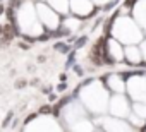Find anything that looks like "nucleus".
Wrapping results in <instances>:
<instances>
[{
	"instance_id": "nucleus-3",
	"label": "nucleus",
	"mask_w": 146,
	"mask_h": 132,
	"mask_svg": "<svg viewBox=\"0 0 146 132\" xmlns=\"http://www.w3.org/2000/svg\"><path fill=\"white\" fill-rule=\"evenodd\" d=\"M26 84H28V82H26V81H24V79H19V81H17V82H16V84H14V86H16V88H17V89H21V88H24V86H26Z\"/></svg>"
},
{
	"instance_id": "nucleus-4",
	"label": "nucleus",
	"mask_w": 146,
	"mask_h": 132,
	"mask_svg": "<svg viewBox=\"0 0 146 132\" xmlns=\"http://www.w3.org/2000/svg\"><path fill=\"white\" fill-rule=\"evenodd\" d=\"M41 113H50V106L46 105V106H41V110H40Z\"/></svg>"
},
{
	"instance_id": "nucleus-2",
	"label": "nucleus",
	"mask_w": 146,
	"mask_h": 132,
	"mask_svg": "<svg viewBox=\"0 0 146 132\" xmlns=\"http://www.w3.org/2000/svg\"><path fill=\"white\" fill-rule=\"evenodd\" d=\"M86 41H88V38H86V36H83V38H79V41H76V43H74V46H76V48H79V46H83Z\"/></svg>"
},
{
	"instance_id": "nucleus-1",
	"label": "nucleus",
	"mask_w": 146,
	"mask_h": 132,
	"mask_svg": "<svg viewBox=\"0 0 146 132\" xmlns=\"http://www.w3.org/2000/svg\"><path fill=\"white\" fill-rule=\"evenodd\" d=\"M55 50L57 51H62V53H67L69 51V46L65 43H55Z\"/></svg>"
},
{
	"instance_id": "nucleus-5",
	"label": "nucleus",
	"mask_w": 146,
	"mask_h": 132,
	"mask_svg": "<svg viewBox=\"0 0 146 132\" xmlns=\"http://www.w3.org/2000/svg\"><path fill=\"white\" fill-rule=\"evenodd\" d=\"M4 11H5V9H4V5H0V16L4 14Z\"/></svg>"
}]
</instances>
